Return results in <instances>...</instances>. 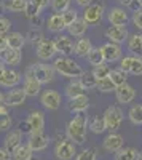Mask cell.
Instances as JSON below:
<instances>
[{"label": "cell", "mask_w": 142, "mask_h": 160, "mask_svg": "<svg viewBox=\"0 0 142 160\" xmlns=\"http://www.w3.org/2000/svg\"><path fill=\"white\" fill-rule=\"evenodd\" d=\"M56 74H59L61 77H66L69 80L72 78H78L85 71L83 68L77 62L75 59H72L70 56H59V58H54L53 59V64Z\"/></svg>", "instance_id": "obj_1"}, {"label": "cell", "mask_w": 142, "mask_h": 160, "mask_svg": "<svg viewBox=\"0 0 142 160\" xmlns=\"http://www.w3.org/2000/svg\"><path fill=\"white\" fill-rule=\"evenodd\" d=\"M86 127L88 120L83 114H75L72 120H69L66 128V136L75 144H83L86 141Z\"/></svg>", "instance_id": "obj_2"}, {"label": "cell", "mask_w": 142, "mask_h": 160, "mask_svg": "<svg viewBox=\"0 0 142 160\" xmlns=\"http://www.w3.org/2000/svg\"><path fill=\"white\" fill-rule=\"evenodd\" d=\"M29 69H31V72L34 74V77H35L42 85H48V83H51V82L54 80V77H56V71H54V68H53V66H50V64H45L43 61H42V62H35V64L29 66Z\"/></svg>", "instance_id": "obj_3"}, {"label": "cell", "mask_w": 142, "mask_h": 160, "mask_svg": "<svg viewBox=\"0 0 142 160\" xmlns=\"http://www.w3.org/2000/svg\"><path fill=\"white\" fill-rule=\"evenodd\" d=\"M104 117V122H106V127L109 131H117L120 127H121V122H123V111L118 108V106H109L106 109V112L102 114Z\"/></svg>", "instance_id": "obj_4"}, {"label": "cell", "mask_w": 142, "mask_h": 160, "mask_svg": "<svg viewBox=\"0 0 142 160\" xmlns=\"http://www.w3.org/2000/svg\"><path fill=\"white\" fill-rule=\"evenodd\" d=\"M77 154V144L70 141L69 138L59 139L54 146V155L59 160H72Z\"/></svg>", "instance_id": "obj_5"}, {"label": "cell", "mask_w": 142, "mask_h": 160, "mask_svg": "<svg viewBox=\"0 0 142 160\" xmlns=\"http://www.w3.org/2000/svg\"><path fill=\"white\" fill-rule=\"evenodd\" d=\"M35 53H37V58L43 62L54 59L58 55V51L54 48V42L53 40H48V38H43L40 43L35 45Z\"/></svg>", "instance_id": "obj_6"}, {"label": "cell", "mask_w": 142, "mask_h": 160, "mask_svg": "<svg viewBox=\"0 0 142 160\" xmlns=\"http://www.w3.org/2000/svg\"><path fill=\"white\" fill-rule=\"evenodd\" d=\"M22 88H24V91H26V95H27V98H35V96L40 95V91H42V83L34 77V74L31 72L29 68L26 69V72H24Z\"/></svg>", "instance_id": "obj_7"}, {"label": "cell", "mask_w": 142, "mask_h": 160, "mask_svg": "<svg viewBox=\"0 0 142 160\" xmlns=\"http://www.w3.org/2000/svg\"><path fill=\"white\" fill-rule=\"evenodd\" d=\"M40 102L46 111H58L61 108L62 96L56 90H45L40 95Z\"/></svg>", "instance_id": "obj_8"}, {"label": "cell", "mask_w": 142, "mask_h": 160, "mask_svg": "<svg viewBox=\"0 0 142 160\" xmlns=\"http://www.w3.org/2000/svg\"><path fill=\"white\" fill-rule=\"evenodd\" d=\"M27 99V95H26V91L22 87H15L8 90L5 95H3V102L8 106V108H16V106H21L26 102Z\"/></svg>", "instance_id": "obj_9"}, {"label": "cell", "mask_w": 142, "mask_h": 160, "mask_svg": "<svg viewBox=\"0 0 142 160\" xmlns=\"http://www.w3.org/2000/svg\"><path fill=\"white\" fill-rule=\"evenodd\" d=\"M50 136L45 135L43 131H32L29 133V138H27V144L31 146V149L34 152H40L45 151L48 146H50Z\"/></svg>", "instance_id": "obj_10"}, {"label": "cell", "mask_w": 142, "mask_h": 160, "mask_svg": "<svg viewBox=\"0 0 142 160\" xmlns=\"http://www.w3.org/2000/svg\"><path fill=\"white\" fill-rule=\"evenodd\" d=\"M104 13H106V7L102 3H91L85 8L82 18L88 24H97L102 18H104Z\"/></svg>", "instance_id": "obj_11"}, {"label": "cell", "mask_w": 142, "mask_h": 160, "mask_svg": "<svg viewBox=\"0 0 142 160\" xmlns=\"http://www.w3.org/2000/svg\"><path fill=\"white\" fill-rule=\"evenodd\" d=\"M53 42H54L56 51L59 53L61 56H70V55H73V47H75V43H73V40L70 38V35L58 34V35L54 37Z\"/></svg>", "instance_id": "obj_12"}, {"label": "cell", "mask_w": 142, "mask_h": 160, "mask_svg": "<svg viewBox=\"0 0 142 160\" xmlns=\"http://www.w3.org/2000/svg\"><path fill=\"white\" fill-rule=\"evenodd\" d=\"M128 37H130V32L125 26H110V28L106 31V38H109V42H113V43H125Z\"/></svg>", "instance_id": "obj_13"}, {"label": "cell", "mask_w": 142, "mask_h": 160, "mask_svg": "<svg viewBox=\"0 0 142 160\" xmlns=\"http://www.w3.org/2000/svg\"><path fill=\"white\" fill-rule=\"evenodd\" d=\"M115 98H117V101L120 104H130L136 98V90H134L133 85H130L126 82V83L115 88Z\"/></svg>", "instance_id": "obj_14"}, {"label": "cell", "mask_w": 142, "mask_h": 160, "mask_svg": "<svg viewBox=\"0 0 142 160\" xmlns=\"http://www.w3.org/2000/svg\"><path fill=\"white\" fill-rule=\"evenodd\" d=\"M102 53H104V59L106 62H117L121 59L123 56V51H121V47L118 43H113V42H107L101 47Z\"/></svg>", "instance_id": "obj_15"}, {"label": "cell", "mask_w": 142, "mask_h": 160, "mask_svg": "<svg viewBox=\"0 0 142 160\" xmlns=\"http://www.w3.org/2000/svg\"><path fill=\"white\" fill-rule=\"evenodd\" d=\"M107 19L110 22V26H126V22L130 21V16L125 8L121 7H112L107 11Z\"/></svg>", "instance_id": "obj_16"}, {"label": "cell", "mask_w": 142, "mask_h": 160, "mask_svg": "<svg viewBox=\"0 0 142 160\" xmlns=\"http://www.w3.org/2000/svg\"><path fill=\"white\" fill-rule=\"evenodd\" d=\"M22 75L15 71V69H5V72L0 77V87L3 88H15V87H19V83L22 82Z\"/></svg>", "instance_id": "obj_17"}, {"label": "cell", "mask_w": 142, "mask_h": 160, "mask_svg": "<svg viewBox=\"0 0 142 160\" xmlns=\"http://www.w3.org/2000/svg\"><path fill=\"white\" fill-rule=\"evenodd\" d=\"M102 146H104V149L107 152H115L117 154L125 146V141H123L121 135H118V133H115V131H110L109 135L104 138V141H102Z\"/></svg>", "instance_id": "obj_18"}, {"label": "cell", "mask_w": 142, "mask_h": 160, "mask_svg": "<svg viewBox=\"0 0 142 160\" xmlns=\"http://www.w3.org/2000/svg\"><path fill=\"white\" fill-rule=\"evenodd\" d=\"M88 108H89V98L85 93L69 99V111L73 112V114H83Z\"/></svg>", "instance_id": "obj_19"}, {"label": "cell", "mask_w": 142, "mask_h": 160, "mask_svg": "<svg viewBox=\"0 0 142 160\" xmlns=\"http://www.w3.org/2000/svg\"><path fill=\"white\" fill-rule=\"evenodd\" d=\"M46 28L53 34H62L64 29H67L66 22H64V18H62V13H53L46 19Z\"/></svg>", "instance_id": "obj_20"}, {"label": "cell", "mask_w": 142, "mask_h": 160, "mask_svg": "<svg viewBox=\"0 0 142 160\" xmlns=\"http://www.w3.org/2000/svg\"><path fill=\"white\" fill-rule=\"evenodd\" d=\"M22 142V133L19 130H10L5 136V141H3V148L7 151H10L11 154L15 152V149Z\"/></svg>", "instance_id": "obj_21"}, {"label": "cell", "mask_w": 142, "mask_h": 160, "mask_svg": "<svg viewBox=\"0 0 142 160\" xmlns=\"http://www.w3.org/2000/svg\"><path fill=\"white\" fill-rule=\"evenodd\" d=\"M93 50V43L91 40L86 38V37H80L78 40L75 42V47H73V55L78 56V58H86L88 53Z\"/></svg>", "instance_id": "obj_22"}, {"label": "cell", "mask_w": 142, "mask_h": 160, "mask_svg": "<svg viewBox=\"0 0 142 160\" xmlns=\"http://www.w3.org/2000/svg\"><path fill=\"white\" fill-rule=\"evenodd\" d=\"M88 22L83 19V18H77L69 28H67V32H69V35L70 37H85V34H86V31H88Z\"/></svg>", "instance_id": "obj_23"}, {"label": "cell", "mask_w": 142, "mask_h": 160, "mask_svg": "<svg viewBox=\"0 0 142 160\" xmlns=\"http://www.w3.org/2000/svg\"><path fill=\"white\" fill-rule=\"evenodd\" d=\"M0 59H2L5 64H10V66H18L22 59V53L21 50H16V48H7L2 55H0Z\"/></svg>", "instance_id": "obj_24"}, {"label": "cell", "mask_w": 142, "mask_h": 160, "mask_svg": "<svg viewBox=\"0 0 142 160\" xmlns=\"http://www.w3.org/2000/svg\"><path fill=\"white\" fill-rule=\"evenodd\" d=\"M27 122L31 125L32 131H43L45 127V115L42 111H31L29 117H27ZM31 131V133H32Z\"/></svg>", "instance_id": "obj_25"}, {"label": "cell", "mask_w": 142, "mask_h": 160, "mask_svg": "<svg viewBox=\"0 0 142 160\" xmlns=\"http://www.w3.org/2000/svg\"><path fill=\"white\" fill-rule=\"evenodd\" d=\"M126 42H128V50L133 55H142V32L130 34Z\"/></svg>", "instance_id": "obj_26"}, {"label": "cell", "mask_w": 142, "mask_h": 160, "mask_svg": "<svg viewBox=\"0 0 142 160\" xmlns=\"http://www.w3.org/2000/svg\"><path fill=\"white\" fill-rule=\"evenodd\" d=\"M64 93H66V96H67L69 99H72V98L78 96V95H83L85 88L82 87V83H80L78 78H72L70 82L66 85V88H64Z\"/></svg>", "instance_id": "obj_27"}, {"label": "cell", "mask_w": 142, "mask_h": 160, "mask_svg": "<svg viewBox=\"0 0 142 160\" xmlns=\"http://www.w3.org/2000/svg\"><path fill=\"white\" fill-rule=\"evenodd\" d=\"M34 158V151L31 149V146L26 144H19L18 148L13 152V160H32Z\"/></svg>", "instance_id": "obj_28"}, {"label": "cell", "mask_w": 142, "mask_h": 160, "mask_svg": "<svg viewBox=\"0 0 142 160\" xmlns=\"http://www.w3.org/2000/svg\"><path fill=\"white\" fill-rule=\"evenodd\" d=\"M5 37H7V43H8L10 48L22 50V47L26 43V37L21 32H8Z\"/></svg>", "instance_id": "obj_29"}, {"label": "cell", "mask_w": 142, "mask_h": 160, "mask_svg": "<svg viewBox=\"0 0 142 160\" xmlns=\"http://www.w3.org/2000/svg\"><path fill=\"white\" fill-rule=\"evenodd\" d=\"M115 160H140V152L136 148H121L115 155Z\"/></svg>", "instance_id": "obj_30"}, {"label": "cell", "mask_w": 142, "mask_h": 160, "mask_svg": "<svg viewBox=\"0 0 142 160\" xmlns=\"http://www.w3.org/2000/svg\"><path fill=\"white\" fill-rule=\"evenodd\" d=\"M86 61L93 66V68H96V66H101V64H104L106 59H104V53H102L101 47H93V50L88 53V56H86Z\"/></svg>", "instance_id": "obj_31"}, {"label": "cell", "mask_w": 142, "mask_h": 160, "mask_svg": "<svg viewBox=\"0 0 142 160\" xmlns=\"http://www.w3.org/2000/svg\"><path fill=\"white\" fill-rule=\"evenodd\" d=\"M88 128L91 130L94 135H102L104 131H107V127H106V122H104V117H93L91 120L88 122Z\"/></svg>", "instance_id": "obj_32"}, {"label": "cell", "mask_w": 142, "mask_h": 160, "mask_svg": "<svg viewBox=\"0 0 142 160\" xmlns=\"http://www.w3.org/2000/svg\"><path fill=\"white\" fill-rule=\"evenodd\" d=\"M78 80H80L82 87L85 88V91H88V90H94V88L97 87V78L94 77L93 72H86V71H85V72L78 77Z\"/></svg>", "instance_id": "obj_33"}, {"label": "cell", "mask_w": 142, "mask_h": 160, "mask_svg": "<svg viewBox=\"0 0 142 160\" xmlns=\"http://www.w3.org/2000/svg\"><path fill=\"white\" fill-rule=\"evenodd\" d=\"M27 3H29V0H7L5 8L11 13H24Z\"/></svg>", "instance_id": "obj_34"}, {"label": "cell", "mask_w": 142, "mask_h": 160, "mask_svg": "<svg viewBox=\"0 0 142 160\" xmlns=\"http://www.w3.org/2000/svg\"><path fill=\"white\" fill-rule=\"evenodd\" d=\"M110 80L113 82V85L115 87H120V85H123V83H126L128 82V72H125L123 69H112L110 71Z\"/></svg>", "instance_id": "obj_35"}, {"label": "cell", "mask_w": 142, "mask_h": 160, "mask_svg": "<svg viewBox=\"0 0 142 160\" xmlns=\"http://www.w3.org/2000/svg\"><path fill=\"white\" fill-rule=\"evenodd\" d=\"M128 117H130L131 123H134V125H142V104H134V106H131L130 112H128Z\"/></svg>", "instance_id": "obj_36"}, {"label": "cell", "mask_w": 142, "mask_h": 160, "mask_svg": "<svg viewBox=\"0 0 142 160\" xmlns=\"http://www.w3.org/2000/svg\"><path fill=\"white\" fill-rule=\"evenodd\" d=\"M130 74L133 75H142V55H131V68Z\"/></svg>", "instance_id": "obj_37"}, {"label": "cell", "mask_w": 142, "mask_h": 160, "mask_svg": "<svg viewBox=\"0 0 142 160\" xmlns=\"http://www.w3.org/2000/svg\"><path fill=\"white\" fill-rule=\"evenodd\" d=\"M26 38H27L29 42L35 47L37 43H40L45 37H43V32H42L40 28H32V29H29V32H27V35H26Z\"/></svg>", "instance_id": "obj_38"}, {"label": "cell", "mask_w": 142, "mask_h": 160, "mask_svg": "<svg viewBox=\"0 0 142 160\" xmlns=\"http://www.w3.org/2000/svg\"><path fill=\"white\" fill-rule=\"evenodd\" d=\"M70 3H72V0H51L50 7L53 8L54 13H64L66 10L70 8Z\"/></svg>", "instance_id": "obj_39"}, {"label": "cell", "mask_w": 142, "mask_h": 160, "mask_svg": "<svg viewBox=\"0 0 142 160\" xmlns=\"http://www.w3.org/2000/svg\"><path fill=\"white\" fill-rule=\"evenodd\" d=\"M99 91H102V93H112V91H115V87L113 85V82L110 80V77H106V78H101V80H97V87H96Z\"/></svg>", "instance_id": "obj_40"}, {"label": "cell", "mask_w": 142, "mask_h": 160, "mask_svg": "<svg viewBox=\"0 0 142 160\" xmlns=\"http://www.w3.org/2000/svg\"><path fill=\"white\" fill-rule=\"evenodd\" d=\"M110 68L104 62V64H101V66H96V68L91 71L93 74H94V77L97 78V80H101V78H106V77H109L110 75Z\"/></svg>", "instance_id": "obj_41"}, {"label": "cell", "mask_w": 142, "mask_h": 160, "mask_svg": "<svg viewBox=\"0 0 142 160\" xmlns=\"http://www.w3.org/2000/svg\"><path fill=\"white\" fill-rule=\"evenodd\" d=\"M97 158V154L93 148H89V149H83L80 154H77L73 160H96Z\"/></svg>", "instance_id": "obj_42"}, {"label": "cell", "mask_w": 142, "mask_h": 160, "mask_svg": "<svg viewBox=\"0 0 142 160\" xmlns=\"http://www.w3.org/2000/svg\"><path fill=\"white\" fill-rule=\"evenodd\" d=\"M62 18H64V22H66V26L69 28V26L78 18V11H77L75 8H69V10H66L62 13Z\"/></svg>", "instance_id": "obj_43"}, {"label": "cell", "mask_w": 142, "mask_h": 160, "mask_svg": "<svg viewBox=\"0 0 142 160\" xmlns=\"http://www.w3.org/2000/svg\"><path fill=\"white\" fill-rule=\"evenodd\" d=\"M11 125H13V118H11L10 112L0 114V131H10Z\"/></svg>", "instance_id": "obj_44"}, {"label": "cell", "mask_w": 142, "mask_h": 160, "mask_svg": "<svg viewBox=\"0 0 142 160\" xmlns=\"http://www.w3.org/2000/svg\"><path fill=\"white\" fill-rule=\"evenodd\" d=\"M131 22L136 29H139L142 32V8L137 10V11H133V18H131Z\"/></svg>", "instance_id": "obj_45"}, {"label": "cell", "mask_w": 142, "mask_h": 160, "mask_svg": "<svg viewBox=\"0 0 142 160\" xmlns=\"http://www.w3.org/2000/svg\"><path fill=\"white\" fill-rule=\"evenodd\" d=\"M26 18H27V19H31V18H34V16H38V15H40V10H38L32 2H31V0H29V3H27V7H26Z\"/></svg>", "instance_id": "obj_46"}, {"label": "cell", "mask_w": 142, "mask_h": 160, "mask_svg": "<svg viewBox=\"0 0 142 160\" xmlns=\"http://www.w3.org/2000/svg\"><path fill=\"white\" fill-rule=\"evenodd\" d=\"M11 29V21L7 16H0V35H7Z\"/></svg>", "instance_id": "obj_47"}, {"label": "cell", "mask_w": 142, "mask_h": 160, "mask_svg": "<svg viewBox=\"0 0 142 160\" xmlns=\"http://www.w3.org/2000/svg\"><path fill=\"white\" fill-rule=\"evenodd\" d=\"M118 62H120V69H123L125 72L130 74V68H131V55H130V56H121V59H120Z\"/></svg>", "instance_id": "obj_48"}, {"label": "cell", "mask_w": 142, "mask_h": 160, "mask_svg": "<svg viewBox=\"0 0 142 160\" xmlns=\"http://www.w3.org/2000/svg\"><path fill=\"white\" fill-rule=\"evenodd\" d=\"M31 2H32V3L38 8V10H40V11H43V10H45V8H46L50 3H51V0H31Z\"/></svg>", "instance_id": "obj_49"}, {"label": "cell", "mask_w": 142, "mask_h": 160, "mask_svg": "<svg viewBox=\"0 0 142 160\" xmlns=\"http://www.w3.org/2000/svg\"><path fill=\"white\" fill-rule=\"evenodd\" d=\"M19 131L22 133V135H29V133L32 131V130H31V125H29L27 120H26V122H21V123H19Z\"/></svg>", "instance_id": "obj_50"}, {"label": "cell", "mask_w": 142, "mask_h": 160, "mask_svg": "<svg viewBox=\"0 0 142 160\" xmlns=\"http://www.w3.org/2000/svg\"><path fill=\"white\" fill-rule=\"evenodd\" d=\"M0 160H13V154L5 148H0Z\"/></svg>", "instance_id": "obj_51"}, {"label": "cell", "mask_w": 142, "mask_h": 160, "mask_svg": "<svg viewBox=\"0 0 142 160\" xmlns=\"http://www.w3.org/2000/svg\"><path fill=\"white\" fill-rule=\"evenodd\" d=\"M29 21H31V24H32V28H40V26L43 24V19H42V16H40V15L31 18Z\"/></svg>", "instance_id": "obj_52"}, {"label": "cell", "mask_w": 142, "mask_h": 160, "mask_svg": "<svg viewBox=\"0 0 142 160\" xmlns=\"http://www.w3.org/2000/svg\"><path fill=\"white\" fill-rule=\"evenodd\" d=\"M8 48V43H7V37L5 35H0V55Z\"/></svg>", "instance_id": "obj_53"}, {"label": "cell", "mask_w": 142, "mask_h": 160, "mask_svg": "<svg viewBox=\"0 0 142 160\" xmlns=\"http://www.w3.org/2000/svg\"><path fill=\"white\" fill-rule=\"evenodd\" d=\"M75 2H77V5H78V7L86 8L88 5H91V3H93V0H75Z\"/></svg>", "instance_id": "obj_54"}, {"label": "cell", "mask_w": 142, "mask_h": 160, "mask_svg": "<svg viewBox=\"0 0 142 160\" xmlns=\"http://www.w3.org/2000/svg\"><path fill=\"white\" fill-rule=\"evenodd\" d=\"M5 69H7V68H5V62L0 59V77H2V74L5 72Z\"/></svg>", "instance_id": "obj_55"}, {"label": "cell", "mask_w": 142, "mask_h": 160, "mask_svg": "<svg viewBox=\"0 0 142 160\" xmlns=\"http://www.w3.org/2000/svg\"><path fill=\"white\" fill-rule=\"evenodd\" d=\"M118 2H120L121 5H125V7H130V5L133 3V0H118Z\"/></svg>", "instance_id": "obj_56"}, {"label": "cell", "mask_w": 142, "mask_h": 160, "mask_svg": "<svg viewBox=\"0 0 142 160\" xmlns=\"http://www.w3.org/2000/svg\"><path fill=\"white\" fill-rule=\"evenodd\" d=\"M2 104H5V102H3V93L0 91V106H2Z\"/></svg>", "instance_id": "obj_57"}, {"label": "cell", "mask_w": 142, "mask_h": 160, "mask_svg": "<svg viewBox=\"0 0 142 160\" xmlns=\"http://www.w3.org/2000/svg\"><path fill=\"white\" fill-rule=\"evenodd\" d=\"M2 7H3V0H0V10H2Z\"/></svg>", "instance_id": "obj_58"}, {"label": "cell", "mask_w": 142, "mask_h": 160, "mask_svg": "<svg viewBox=\"0 0 142 160\" xmlns=\"http://www.w3.org/2000/svg\"><path fill=\"white\" fill-rule=\"evenodd\" d=\"M139 3H140V7H142V0H139Z\"/></svg>", "instance_id": "obj_59"}, {"label": "cell", "mask_w": 142, "mask_h": 160, "mask_svg": "<svg viewBox=\"0 0 142 160\" xmlns=\"http://www.w3.org/2000/svg\"><path fill=\"white\" fill-rule=\"evenodd\" d=\"M140 160H142V152H140Z\"/></svg>", "instance_id": "obj_60"}, {"label": "cell", "mask_w": 142, "mask_h": 160, "mask_svg": "<svg viewBox=\"0 0 142 160\" xmlns=\"http://www.w3.org/2000/svg\"><path fill=\"white\" fill-rule=\"evenodd\" d=\"M32 160H34V158H32ZM35 160H40V158H35Z\"/></svg>", "instance_id": "obj_61"}]
</instances>
